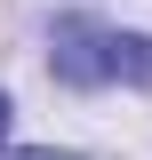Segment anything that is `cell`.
<instances>
[{
    "label": "cell",
    "instance_id": "obj_1",
    "mask_svg": "<svg viewBox=\"0 0 152 160\" xmlns=\"http://www.w3.org/2000/svg\"><path fill=\"white\" fill-rule=\"evenodd\" d=\"M48 64H56L64 88H96V80H112V72H104V32H96L88 16H56V48H48Z\"/></svg>",
    "mask_w": 152,
    "mask_h": 160
},
{
    "label": "cell",
    "instance_id": "obj_2",
    "mask_svg": "<svg viewBox=\"0 0 152 160\" xmlns=\"http://www.w3.org/2000/svg\"><path fill=\"white\" fill-rule=\"evenodd\" d=\"M104 72L152 88V32H104Z\"/></svg>",
    "mask_w": 152,
    "mask_h": 160
},
{
    "label": "cell",
    "instance_id": "obj_3",
    "mask_svg": "<svg viewBox=\"0 0 152 160\" xmlns=\"http://www.w3.org/2000/svg\"><path fill=\"white\" fill-rule=\"evenodd\" d=\"M8 160H80V152H8Z\"/></svg>",
    "mask_w": 152,
    "mask_h": 160
},
{
    "label": "cell",
    "instance_id": "obj_4",
    "mask_svg": "<svg viewBox=\"0 0 152 160\" xmlns=\"http://www.w3.org/2000/svg\"><path fill=\"white\" fill-rule=\"evenodd\" d=\"M8 120H16V104H8V96H0V144H8Z\"/></svg>",
    "mask_w": 152,
    "mask_h": 160
}]
</instances>
